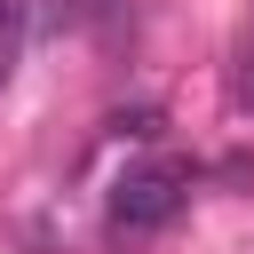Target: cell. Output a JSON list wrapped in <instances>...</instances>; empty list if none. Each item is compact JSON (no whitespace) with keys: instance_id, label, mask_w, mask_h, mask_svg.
I'll return each mask as SVG.
<instances>
[{"instance_id":"cell-1","label":"cell","mask_w":254,"mask_h":254,"mask_svg":"<svg viewBox=\"0 0 254 254\" xmlns=\"http://www.w3.org/2000/svg\"><path fill=\"white\" fill-rule=\"evenodd\" d=\"M183 198H190V167H183V159H135V167L111 183L103 222H111V238H159V230L183 214Z\"/></svg>"},{"instance_id":"cell-2","label":"cell","mask_w":254,"mask_h":254,"mask_svg":"<svg viewBox=\"0 0 254 254\" xmlns=\"http://www.w3.org/2000/svg\"><path fill=\"white\" fill-rule=\"evenodd\" d=\"M167 119H159V103H135V111H111V135H135V143H151Z\"/></svg>"},{"instance_id":"cell-3","label":"cell","mask_w":254,"mask_h":254,"mask_svg":"<svg viewBox=\"0 0 254 254\" xmlns=\"http://www.w3.org/2000/svg\"><path fill=\"white\" fill-rule=\"evenodd\" d=\"M230 103H238V111H254V48L230 64Z\"/></svg>"},{"instance_id":"cell-4","label":"cell","mask_w":254,"mask_h":254,"mask_svg":"<svg viewBox=\"0 0 254 254\" xmlns=\"http://www.w3.org/2000/svg\"><path fill=\"white\" fill-rule=\"evenodd\" d=\"M8 64H16V32H0V87H8Z\"/></svg>"}]
</instances>
